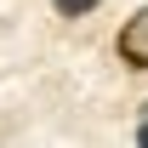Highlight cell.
I'll list each match as a JSON object with an SVG mask.
<instances>
[{"mask_svg": "<svg viewBox=\"0 0 148 148\" xmlns=\"http://www.w3.org/2000/svg\"><path fill=\"white\" fill-rule=\"evenodd\" d=\"M114 46H120V57H125L131 69H148V6L120 23V40H114Z\"/></svg>", "mask_w": 148, "mask_h": 148, "instance_id": "6da1fadb", "label": "cell"}, {"mask_svg": "<svg viewBox=\"0 0 148 148\" xmlns=\"http://www.w3.org/2000/svg\"><path fill=\"white\" fill-rule=\"evenodd\" d=\"M51 6L63 12V17H86V12H97L103 0H51Z\"/></svg>", "mask_w": 148, "mask_h": 148, "instance_id": "7a4b0ae2", "label": "cell"}, {"mask_svg": "<svg viewBox=\"0 0 148 148\" xmlns=\"http://www.w3.org/2000/svg\"><path fill=\"white\" fill-rule=\"evenodd\" d=\"M137 143H143V148H148V125H137Z\"/></svg>", "mask_w": 148, "mask_h": 148, "instance_id": "3957f363", "label": "cell"}]
</instances>
